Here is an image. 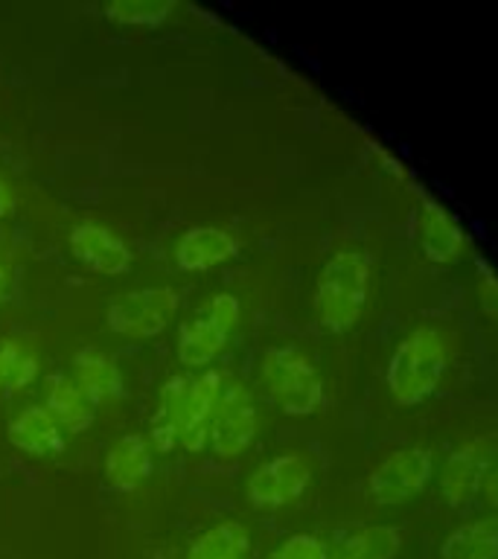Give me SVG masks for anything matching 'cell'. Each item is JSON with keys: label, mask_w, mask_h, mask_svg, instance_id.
<instances>
[{"label": "cell", "mask_w": 498, "mask_h": 559, "mask_svg": "<svg viewBox=\"0 0 498 559\" xmlns=\"http://www.w3.org/2000/svg\"><path fill=\"white\" fill-rule=\"evenodd\" d=\"M105 17L122 26H161L175 12L173 0H111L105 3Z\"/></svg>", "instance_id": "obj_22"}, {"label": "cell", "mask_w": 498, "mask_h": 559, "mask_svg": "<svg viewBox=\"0 0 498 559\" xmlns=\"http://www.w3.org/2000/svg\"><path fill=\"white\" fill-rule=\"evenodd\" d=\"M7 288H9V277H7V269L0 265V306L7 300Z\"/></svg>", "instance_id": "obj_27"}, {"label": "cell", "mask_w": 498, "mask_h": 559, "mask_svg": "<svg viewBox=\"0 0 498 559\" xmlns=\"http://www.w3.org/2000/svg\"><path fill=\"white\" fill-rule=\"evenodd\" d=\"M417 242L428 262L452 265L466 251V234L461 222L437 199H423L417 210Z\"/></svg>", "instance_id": "obj_11"}, {"label": "cell", "mask_w": 498, "mask_h": 559, "mask_svg": "<svg viewBox=\"0 0 498 559\" xmlns=\"http://www.w3.org/2000/svg\"><path fill=\"white\" fill-rule=\"evenodd\" d=\"M487 457L478 452V445H461L458 452L446 457V466L440 469V492L452 507L466 504L481 487Z\"/></svg>", "instance_id": "obj_17"}, {"label": "cell", "mask_w": 498, "mask_h": 559, "mask_svg": "<svg viewBox=\"0 0 498 559\" xmlns=\"http://www.w3.org/2000/svg\"><path fill=\"white\" fill-rule=\"evenodd\" d=\"M443 559H498V515H481L454 527L440 545Z\"/></svg>", "instance_id": "obj_18"}, {"label": "cell", "mask_w": 498, "mask_h": 559, "mask_svg": "<svg viewBox=\"0 0 498 559\" xmlns=\"http://www.w3.org/2000/svg\"><path fill=\"white\" fill-rule=\"evenodd\" d=\"M257 402L242 382H227L218 396L216 414L210 423V449L218 457H239L257 437Z\"/></svg>", "instance_id": "obj_8"}, {"label": "cell", "mask_w": 498, "mask_h": 559, "mask_svg": "<svg viewBox=\"0 0 498 559\" xmlns=\"http://www.w3.org/2000/svg\"><path fill=\"white\" fill-rule=\"evenodd\" d=\"M239 318H242V309H239V300L234 295L218 292V295L210 297L208 306L178 330V341H175L178 361L187 370L210 367V361H216L222 349L227 347V341L239 326Z\"/></svg>", "instance_id": "obj_5"}, {"label": "cell", "mask_w": 498, "mask_h": 559, "mask_svg": "<svg viewBox=\"0 0 498 559\" xmlns=\"http://www.w3.org/2000/svg\"><path fill=\"white\" fill-rule=\"evenodd\" d=\"M239 253L236 236L225 227L195 225L187 227L178 242H175V265L187 274H201V271L218 269Z\"/></svg>", "instance_id": "obj_12"}, {"label": "cell", "mask_w": 498, "mask_h": 559, "mask_svg": "<svg viewBox=\"0 0 498 559\" xmlns=\"http://www.w3.org/2000/svg\"><path fill=\"white\" fill-rule=\"evenodd\" d=\"M312 480V463L306 461L304 454L286 452L260 463L257 469L248 475L245 492L248 501L260 510H277L304 496L306 487Z\"/></svg>", "instance_id": "obj_9"}, {"label": "cell", "mask_w": 498, "mask_h": 559, "mask_svg": "<svg viewBox=\"0 0 498 559\" xmlns=\"http://www.w3.org/2000/svg\"><path fill=\"white\" fill-rule=\"evenodd\" d=\"M260 373L271 402L288 417H309V414L321 408V373H318V367L309 361L304 349L269 347L262 353Z\"/></svg>", "instance_id": "obj_4"}, {"label": "cell", "mask_w": 498, "mask_h": 559, "mask_svg": "<svg viewBox=\"0 0 498 559\" xmlns=\"http://www.w3.org/2000/svg\"><path fill=\"white\" fill-rule=\"evenodd\" d=\"M484 496H487V504L498 510V463L489 469L487 480H484Z\"/></svg>", "instance_id": "obj_25"}, {"label": "cell", "mask_w": 498, "mask_h": 559, "mask_svg": "<svg viewBox=\"0 0 498 559\" xmlns=\"http://www.w3.org/2000/svg\"><path fill=\"white\" fill-rule=\"evenodd\" d=\"M42 367L33 349L17 338H0V396H15L38 379Z\"/></svg>", "instance_id": "obj_21"}, {"label": "cell", "mask_w": 498, "mask_h": 559, "mask_svg": "<svg viewBox=\"0 0 498 559\" xmlns=\"http://www.w3.org/2000/svg\"><path fill=\"white\" fill-rule=\"evenodd\" d=\"M269 559H330V550L312 533H292L271 550Z\"/></svg>", "instance_id": "obj_23"}, {"label": "cell", "mask_w": 498, "mask_h": 559, "mask_svg": "<svg viewBox=\"0 0 498 559\" xmlns=\"http://www.w3.org/2000/svg\"><path fill=\"white\" fill-rule=\"evenodd\" d=\"M478 295L481 304L489 314L498 318V271L489 265H481V280H478Z\"/></svg>", "instance_id": "obj_24"}, {"label": "cell", "mask_w": 498, "mask_h": 559, "mask_svg": "<svg viewBox=\"0 0 498 559\" xmlns=\"http://www.w3.org/2000/svg\"><path fill=\"white\" fill-rule=\"evenodd\" d=\"M178 292L169 286L131 288L111 297L105 323L114 335L126 338H155L166 326H173L178 314Z\"/></svg>", "instance_id": "obj_6"}, {"label": "cell", "mask_w": 498, "mask_h": 559, "mask_svg": "<svg viewBox=\"0 0 498 559\" xmlns=\"http://www.w3.org/2000/svg\"><path fill=\"white\" fill-rule=\"evenodd\" d=\"M370 297V260L361 251H335L315 283V318L327 332L353 330Z\"/></svg>", "instance_id": "obj_2"}, {"label": "cell", "mask_w": 498, "mask_h": 559, "mask_svg": "<svg viewBox=\"0 0 498 559\" xmlns=\"http://www.w3.org/2000/svg\"><path fill=\"white\" fill-rule=\"evenodd\" d=\"M7 437L17 452L33 454V457L64 452V428L44 405H26L17 411L15 417L9 419Z\"/></svg>", "instance_id": "obj_13"}, {"label": "cell", "mask_w": 498, "mask_h": 559, "mask_svg": "<svg viewBox=\"0 0 498 559\" xmlns=\"http://www.w3.org/2000/svg\"><path fill=\"white\" fill-rule=\"evenodd\" d=\"M68 245L76 262H82L87 271L105 274V277L126 274L131 269V260H134L129 245L122 242L114 230L96 225V222H79V225L70 227Z\"/></svg>", "instance_id": "obj_10"}, {"label": "cell", "mask_w": 498, "mask_h": 559, "mask_svg": "<svg viewBox=\"0 0 498 559\" xmlns=\"http://www.w3.org/2000/svg\"><path fill=\"white\" fill-rule=\"evenodd\" d=\"M73 382L85 391V396L94 405H103V402L122 400L126 393V384H122L120 367L114 358H108L103 349L82 347L73 356Z\"/></svg>", "instance_id": "obj_16"}, {"label": "cell", "mask_w": 498, "mask_h": 559, "mask_svg": "<svg viewBox=\"0 0 498 559\" xmlns=\"http://www.w3.org/2000/svg\"><path fill=\"white\" fill-rule=\"evenodd\" d=\"M446 365H449V353L443 335L431 326H417L393 347L384 367V384L396 405L414 408L437 391Z\"/></svg>", "instance_id": "obj_3"}, {"label": "cell", "mask_w": 498, "mask_h": 559, "mask_svg": "<svg viewBox=\"0 0 498 559\" xmlns=\"http://www.w3.org/2000/svg\"><path fill=\"white\" fill-rule=\"evenodd\" d=\"M435 469V457L423 445H408L388 454L367 478V492L379 507L408 504L426 489Z\"/></svg>", "instance_id": "obj_7"}, {"label": "cell", "mask_w": 498, "mask_h": 559, "mask_svg": "<svg viewBox=\"0 0 498 559\" xmlns=\"http://www.w3.org/2000/svg\"><path fill=\"white\" fill-rule=\"evenodd\" d=\"M15 207V195H12V187H9L7 178H0V218L9 216Z\"/></svg>", "instance_id": "obj_26"}, {"label": "cell", "mask_w": 498, "mask_h": 559, "mask_svg": "<svg viewBox=\"0 0 498 559\" xmlns=\"http://www.w3.org/2000/svg\"><path fill=\"white\" fill-rule=\"evenodd\" d=\"M183 559H251V533L239 522H218L192 542Z\"/></svg>", "instance_id": "obj_20"}, {"label": "cell", "mask_w": 498, "mask_h": 559, "mask_svg": "<svg viewBox=\"0 0 498 559\" xmlns=\"http://www.w3.org/2000/svg\"><path fill=\"white\" fill-rule=\"evenodd\" d=\"M152 475V445L143 435H122L105 454V480L120 492H134Z\"/></svg>", "instance_id": "obj_15"}, {"label": "cell", "mask_w": 498, "mask_h": 559, "mask_svg": "<svg viewBox=\"0 0 498 559\" xmlns=\"http://www.w3.org/2000/svg\"><path fill=\"white\" fill-rule=\"evenodd\" d=\"M402 533L393 524H367L335 542L330 559H396Z\"/></svg>", "instance_id": "obj_19"}, {"label": "cell", "mask_w": 498, "mask_h": 559, "mask_svg": "<svg viewBox=\"0 0 498 559\" xmlns=\"http://www.w3.org/2000/svg\"><path fill=\"white\" fill-rule=\"evenodd\" d=\"M222 388H225V376L218 370H204L199 376H169L161 388L152 419L178 428V445H183L187 452H201L210 443V423L216 414Z\"/></svg>", "instance_id": "obj_1"}, {"label": "cell", "mask_w": 498, "mask_h": 559, "mask_svg": "<svg viewBox=\"0 0 498 559\" xmlns=\"http://www.w3.org/2000/svg\"><path fill=\"white\" fill-rule=\"evenodd\" d=\"M44 408L50 411L56 423L70 435H85L87 428L94 426L96 405L73 382V376L61 370L44 376Z\"/></svg>", "instance_id": "obj_14"}]
</instances>
